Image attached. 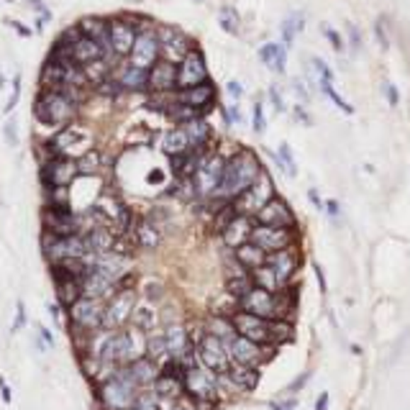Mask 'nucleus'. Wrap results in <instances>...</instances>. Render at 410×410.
I'll return each instance as SVG.
<instances>
[{
    "instance_id": "obj_17",
    "label": "nucleus",
    "mask_w": 410,
    "mask_h": 410,
    "mask_svg": "<svg viewBox=\"0 0 410 410\" xmlns=\"http://www.w3.org/2000/svg\"><path fill=\"white\" fill-rule=\"evenodd\" d=\"M185 390L190 395H195L198 400H208V397L215 395L218 390V377L215 372H210L208 367L205 370H198V367H190L185 372Z\"/></svg>"
},
{
    "instance_id": "obj_19",
    "label": "nucleus",
    "mask_w": 410,
    "mask_h": 410,
    "mask_svg": "<svg viewBox=\"0 0 410 410\" xmlns=\"http://www.w3.org/2000/svg\"><path fill=\"white\" fill-rule=\"evenodd\" d=\"M80 175L77 169V161L69 159V156H57L44 167V180L52 185V188H67L74 177Z\"/></svg>"
},
{
    "instance_id": "obj_12",
    "label": "nucleus",
    "mask_w": 410,
    "mask_h": 410,
    "mask_svg": "<svg viewBox=\"0 0 410 410\" xmlns=\"http://www.w3.org/2000/svg\"><path fill=\"white\" fill-rule=\"evenodd\" d=\"M103 313H106V308H103L101 300H95V297H88V295L74 300V303L69 305V316H72V321L77 323L80 329H101Z\"/></svg>"
},
{
    "instance_id": "obj_16",
    "label": "nucleus",
    "mask_w": 410,
    "mask_h": 410,
    "mask_svg": "<svg viewBox=\"0 0 410 410\" xmlns=\"http://www.w3.org/2000/svg\"><path fill=\"white\" fill-rule=\"evenodd\" d=\"M134 308H136L134 292H131V290H123V292H118V295L108 303L106 313H103V326H106V329H121L123 323L131 318Z\"/></svg>"
},
{
    "instance_id": "obj_14",
    "label": "nucleus",
    "mask_w": 410,
    "mask_h": 410,
    "mask_svg": "<svg viewBox=\"0 0 410 410\" xmlns=\"http://www.w3.org/2000/svg\"><path fill=\"white\" fill-rule=\"evenodd\" d=\"M156 41H159V54L172 64H180L190 52V41L188 36L177 31V28H161L156 34Z\"/></svg>"
},
{
    "instance_id": "obj_1",
    "label": "nucleus",
    "mask_w": 410,
    "mask_h": 410,
    "mask_svg": "<svg viewBox=\"0 0 410 410\" xmlns=\"http://www.w3.org/2000/svg\"><path fill=\"white\" fill-rule=\"evenodd\" d=\"M259 175H262V167H259V159L251 152H241V154L231 156L223 167V180L215 190V198L236 200Z\"/></svg>"
},
{
    "instance_id": "obj_38",
    "label": "nucleus",
    "mask_w": 410,
    "mask_h": 410,
    "mask_svg": "<svg viewBox=\"0 0 410 410\" xmlns=\"http://www.w3.org/2000/svg\"><path fill=\"white\" fill-rule=\"evenodd\" d=\"M208 334L218 336L223 343H229L236 336V326L234 321H226V318H210L208 321Z\"/></svg>"
},
{
    "instance_id": "obj_8",
    "label": "nucleus",
    "mask_w": 410,
    "mask_h": 410,
    "mask_svg": "<svg viewBox=\"0 0 410 410\" xmlns=\"http://www.w3.org/2000/svg\"><path fill=\"white\" fill-rule=\"evenodd\" d=\"M90 144H93V136L90 131L80 126H67L64 131L54 136L52 149L57 152L59 156H69V159H80L82 154L90 152Z\"/></svg>"
},
{
    "instance_id": "obj_63",
    "label": "nucleus",
    "mask_w": 410,
    "mask_h": 410,
    "mask_svg": "<svg viewBox=\"0 0 410 410\" xmlns=\"http://www.w3.org/2000/svg\"><path fill=\"white\" fill-rule=\"evenodd\" d=\"M269 408H272V410H287V408H285V405H280V403H272V405H269Z\"/></svg>"
},
{
    "instance_id": "obj_57",
    "label": "nucleus",
    "mask_w": 410,
    "mask_h": 410,
    "mask_svg": "<svg viewBox=\"0 0 410 410\" xmlns=\"http://www.w3.org/2000/svg\"><path fill=\"white\" fill-rule=\"evenodd\" d=\"M316 277H318V285H321V292H326V277H323V269L316 264Z\"/></svg>"
},
{
    "instance_id": "obj_58",
    "label": "nucleus",
    "mask_w": 410,
    "mask_h": 410,
    "mask_svg": "<svg viewBox=\"0 0 410 410\" xmlns=\"http://www.w3.org/2000/svg\"><path fill=\"white\" fill-rule=\"evenodd\" d=\"M272 101H275V106H277V110H283L285 108V103H283V98L277 95V88H272Z\"/></svg>"
},
{
    "instance_id": "obj_13",
    "label": "nucleus",
    "mask_w": 410,
    "mask_h": 410,
    "mask_svg": "<svg viewBox=\"0 0 410 410\" xmlns=\"http://www.w3.org/2000/svg\"><path fill=\"white\" fill-rule=\"evenodd\" d=\"M205 80H208L205 59H203L200 52L190 49L188 57H185V59L180 62V67H177V85H180V88H193V85H203Z\"/></svg>"
},
{
    "instance_id": "obj_22",
    "label": "nucleus",
    "mask_w": 410,
    "mask_h": 410,
    "mask_svg": "<svg viewBox=\"0 0 410 410\" xmlns=\"http://www.w3.org/2000/svg\"><path fill=\"white\" fill-rule=\"evenodd\" d=\"M177 85V64L167 59H156L152 72H149V88L156 90V93H167Z\"/></svg>"
},
{
    "instance_id": "obj_33",
    "label": "nucleus",
    "mask_w": 410,
    "mask_h": 410,
    "mask_svg": "<svg viewBox=\"0 0 410 410\" xmlns=\"http://www.w3.org/2000/svg\"><path fill=\"white\" fill-rule=\"evenodd\" d=\"M126 372L134 377L136 385H149V382H154L156 377H159V370H156L154 359H144V357L134 359Z\"/></svg>"
},
{
    "instance_id": "obj_29",
    "label": "nucleus",
    "mask_w": 410,
    "mask_h": 410,
    "mask_svg": "<svg viewBox=\"0 0 410 410\" xmlns=\"http://www.w3.org/2000/svg\"><path fill=\"white\" fill-rule=\"evenodd\" d=\"M164 341H167V354L175 359H185L190 351V341H188V331L182 329V326H169L164 331Z\"/></svg>"
},
{
    "instance_id": "obj_27",
    "label": "nucleus",
    "mask_w": 410,
    "mask_h": 410,
    "mask_svg": "<svg viewBox=\"0 0 410 410\" xmlns=\"http://www.w3.org/2000/svg\"><path fill=\"white\" fill-rule=\"evenodd\" d=\"M80 31L85 36H90L93 41H98L106 52H113V49H110V23H108L106 18H95V16L82 18L80 21Z\"/></svg>"
},
{
    "instance_id": "obj_50",
    "label": "nucleus",
    "mask_w": 410,
    "mask_h": 410,
    "mask_svg": "<svg viewBox=\"0 0 410 410\" xmlns=\"http://www.w3.org/2000/svg\"><path fill=\"white\" fill-rule=\"evenodd\" d=\"M218 21H221V26L226 28L229 34H236V31H239V23L234 21V11H229V8H226L221 16H218Z\"/></svg>"
},
{
    "instance_id": "obj_36",
    "label": "nucleus",
    "mask_w": 410,
    "mask_h": 410,
    "mask_svg": "<svg viewBox=\"0 0 410 410\" xmlns=\"http://www.w3.org/2000/svg\"><path fill=\"white\" fill-rule=\"evenodd\" d=\"M251 280H254L256 287H264V290H269V292H280V290L285 287V283L275 275V269L269 267V264H262V267L251 269Z\"/></svg>"
},
{
    "instance_id": "obj_24",
    "label": "nucleus",
    "mask_w": 410,
    "mask_h": 410,
    "mask_svg": "<svg viewBox=\"0 0 410 410\" xmlns=\"http://www.w3.org/2000/svg\"><path fill=\"white\" fill-rule=\"evenodd\" d=\"M80 285H82V295L95 297V300H103V297L113 290V280H110L108 275H103V272H98V269H93V267L85 272Z\"/></svg>"
},
{
    "instance_id": "obj_21",
    "label": "nucleus",
    "mask_w": 410,
    "mask_h": 410,
    "mask_svg": "<svg viewBox=\"0 0 410 410\" xmlns=\"http://www.w3.org/2000/svg\"><path fill=\"white\" fill-rule=\"evenodd\" d=\"M44 223H47L49 234H57V236H69V234H77V218L69 213V208H49L44 210Z\"/></svg>"
},
{
    "instance_id": "obj_37",
    "label": "nucleus",
    "mask_w": 410,
    "mask_h": 410,
    "mask_svg": "<svg viewBox=\"0 0 410 410\" xmlns=\"http://www.w3.org/2000/svg\"><path fill=\"white\" fill-rule=\"evenodd\" d=\"M161 147H164V152H167L169 156L175 154H185V152H190V142L188 136H185V131L180 128H175V131H169V134H164V139H161Z\"/></svg>"
},
{
    "instance_id": "obj_61",
    "label": "nucleus",
    "mask_w": 410,
    "mask_h": 410,
    "mask_svg": "<svg viewBox=\"0 0 410 410\" xmlns=\"http://www.w3.org/2000/svg\"><path fill=\"white\" fill-rule=\"evenodd\" d=\"M0 390H3V400H6V403H11V392H8L6 382H0Z\"/></svg>"
},
{
    "instance_id": "obj_3",
    "label": "nucleus",
    "mask_w": 410,
    "mask_h": 410,
    "mask_svg": "<svg viewBox=\"0 0 410 410\" xmlns=\"http://www.w3.org/2000/svg\"><path fill=\"white\" fill-rule=\"evenodd\" d=\"M272 198H275V185H272V180H269L267 172H262V175L251 182L249 188L244 190L241 195L236 198L234 208H236V213L254 218V215L259 213V210H262L264 205L272 200Z\"/></svg>"
},
{
    "instance_id": "obj_59",
    "label": "nucleus",
    "mask_w": 410,
    "mask_h": 410,
    "mask_svg": "<svg viewBox=\"0 0 410 410\" xmlns=\"http://www.w3.org/2000/svg\"><path fill=\"white\" fill-rule=\"evenodd\" d=\"M387 101H390L392 106H395V103H397V90L392 88V85H387Z\"/></svg>"
},
{
    "instance_id": "obj_47",
    "label": "nucleus",
    "mask_w": 410,
    "mask_h": 410,
    "mask_svg": "<svg viewBox=\"0 0 410 410\" xmlns=\"http://www.w3.org/2000/svg\"><path fill=\"white\" fill-rule=\"evenodd\" d=\"M147 354H149V359H159V357L167 354V341H164V334H161V336L149 338L147 341Z\"/></svg>"
},
{
    "instance_id": "obj_43",
    "label": "nucleus",
    "mask_w": 410,
    "mask_h": 410,
    "mask_svg": "<svg viewBox=\"0 0 410 410\" xmlns=\"http://www.w3.org/2000/svg\"><path fill=\"white\" fill-rule=\"evenodd\" d=\"M154 390H156V395H159V397H172V395H177V392H180V380H177V377H169V375L156 377V380H154Z\"/></svg>"
},
{
    "instance_id": "obj_41",
    "label": "nucleus",
    "mask_w": 410,
    "mask_h": 410,
    "mask_svg": "<svg viewBox=\"0 0 410 410\" xmlns=\"http://www.w3.org/2000/svg\"><path fill=\"white\" fill-rule=\"evenodd\" d=\"M303 26H305V18H303V13H290L287 18L283 21V39H285V44H292L295 41V36L303 31Z\"/></svg>"
},
{
    "instance_id": "obj_2",
    "label": "nucleus",
    "mask_w": 410,
    "mask_h": 410,
    "mask_svg": "<svg viewBox=\"0 0 410 410\" xmlns=\"http://www.w3.org/2000/svg\"><path fill=\"white\" fill-rule=\"evenodd\" d=\"M77 106H74V98H69L67 93H59V90H49L47 95H41L34 106V115L39 123H67L74 115Z\"/></svg>"
},
{
    "instance_id": "obj_25",
    "label": "nucleus",
    "mask_w": 410,
    "mask_h": 410,
    "mask_svg": "<svg viewBox=\"0 0 410 410\" xmlns=\"http://www.w3.org/2000/svg\"><path fill=\"white\" fill-rule=\"evenodd\" d=\"M136 41V28L128 21H110V49L115 54H128Z\"/></svg>"
},
{
    "instance_id": "obj_62",
    "label": "nucleus",
    "mask_w": 410,
    "mask_h": 410,
    "mask_svg": "<svg viewBox=\"0 0 410 410\" xmlns=\"http://www.w3.org/2000/svg\"><path fill=\"white\" fill-rule=\"evenodd\" d=\"M310 200H313V205H318V208H321V198L316 195V190H310Z\"/></svg>"
},
{
    "instance_id": "obj_32",
    "label": "nucleus",
    "mask_w": 410,
    "mask_h": 410,
    "mask_svg": "<svg viewBox=\"0 0 410 410\" xmlns=\"http://www.w3.org/2000/svg\"><path fill=\"white\" fill-rule=\"evenodd\" d=\"M236 262L241 264V267H249V269H256L267 264V251L259 249L254 241H246L241 246H236Z\"/></svg>"
},
{
    "instance_id": "obj_10",
    "label": "nucleus",
    "mask_w": 410,
    "mask_h": 410,
    "mask_svg": "<svg viewBox=\"0 0 410 410\" xmlns=\"http://www.w3.org/2000/svg\"><path fill=\"white\" fill-rule=\"evenodd\" d=\"M156 59H159V41H156V34H152V31L136 34L134 47L128 52V64L142 69H152Z\"/></svg>"
},
{
    "instance_id": "obj_5",
    "label": "nucleus",
    "mask_w": 410,
    "mask_h": 410,
    "mask_svg": "<svg viewBox=\"0 0 410 410\" xmlns=\"http://www.w3.org/2000/svg\"><path fill=\"white\" fill-rule=\"evenodd\" d=\"M136 387L134 377L126 370L115 372L106 385H103V400L110 410H126L136 403Z\"/></svg>"
},
{
    "instance_id": "obj_46",
    "label": "nucleus",
    "mask_w": 410,
    "mask_h": 410,
    "mask_svg": "<svg viewBox=\"0 0 410 410\" xmlns=\"http://www.w3.org/2000/svg\"><path fill=\"white\" fill-rule=\"evenodd\" d=\"M251 287H254V285H251V280H249L246 275L231 277V280H229V292H231V295H236V297L246 295V292H249Z\"/></svg>"
},
{
    "instance_id": "obj_60",
    "label": "nucleus",
    "mask_w": 410,
    "mask_h": 410,
    "mask_svg": "<svg viewBox=\"0 0 410 410\" xmlns=\"http://www.w3.org/2000/svg\"><path fill=\"white\" fill-rule=\"evenodd\" d=\"M11 26H13V28H18V31H21V36H31V31H28V28H23V26H21V23H16V21H11Z\"/></svg>"
},
{
    "instance_id": "obj_40",
    "label": "nucleus",
    "mask_w": 410,
    "mask_h": 410,
    "mask_svg": "<svg viewBox=\"0 0 410 410\" xmlns=\"http://www.w3.org/2000/svg\"><path fill=\"white\" fill-rule=\"evenodd\" d=\"M136 239H139V244H142L144 249H154V246H159L161 234L156 231L154 223L144 221L142 226H139V231H136Z\"/></svg>"
},
{
    "instance_id": "obj_64",
    "label": "nucleus",
    "mask_w": 410,
    "mask_h": 410,
    "mask_svg": "<svg viewBox=\"0 0 410 410\" xmlns=\"http://www.w3.org/2000/svg\"><path fill=\"white\" fill-rule=\"evenodd\" d=\"M172 410H185V408H180V405H177V408H172Z\"/></svg>"
},
{
    "instance_id": "obj_30",
    "label": "nucleus",
    "mask_w": 410,
    "mask_h": 410,
    "mask_svg": "<svg viewBox=\"0 0 410 410\" xmlns=\"http://www.w3.org/2000/svg\"><path fill=\"white\" fill-rule=\"evenodd\" d=\"M259 59H262V64H267L272 72H285V67H287V49H285V44H264L262 49H259Z\"/></svg>"
},
{
    "instance_id": "obj_15",
    "label": "nucleus",
    "mask_w": 410,
    "mask_h": 410,
    "mask_svg": "<svg viewBox=\"0 0 410 410\" xmlns=\"http://www.w3.org/2000/svg\"><path fill=\"white\" fill-rule=\"evenodd\" d=\"M254 221L264 223V226H277V229H292V226H295V213L290 210V205L283 198L275 195L254 215Z\"/></svg>"
},
{
    "instance_id": "obj_48",
    "label": "nucleus",
    "mask_w": 410,
    "mask_h": 410,
    "mask_svg": "<svg viewBox=\"0 0 410 410\" xmlns=\"http://www.w3.org/2000/svg\"><path fill=\"white\" fill-rule=\"evenodd\" d=\"M98 167H101V159H98V154H95V152H88V154H82L80 159H77V169H80V172H88V175H93Z\"/></svg>"
},
{
    "instance_id": "obj_56",
    "label": "nucleus",
    "mask_w": 410,
    "mask_h": 410,
    "mask_svg": "<svg viewBox=\"0 0 410 410\" xmlns=\"http://www.w3.org/2000/svg\"><path fill=\"white\" fill-rule=\"evenodd\" d=\"M326 408H329V392H323L316 400V410H326Z\"/></svg>"
},
{
    "instance_id": "obj_55",
    "label": "nucleus",
    "mask_w": 410,
    "mask_h": 410,
    "mask_svg": "<svg viewBox=\"0 0 410 410\" xmlns=\"http://www.w3.org/2000/svg\"><path fill=\"white\" fill-rule=\"evenodd\" d=\"M241 93H244L241 85H239L236 80H231L229 82V95H231V98H234V101H239V98H241Z\"/></svg>"
},
{
    "instance_id": "obj_28",
    "label": "nucleus",
    "mask_w": 410,
    "mask_h": 410,
    "mask_svg": "<svg viewBox=\"0 0 410 410\" xmlns=\"http://www.w3.org/2000/svg\"><path fill=\"white\" fill-rule=\"evenodd\" d=\"M175 98L180 103H185V106L200 110V108H205L210 101H213V88H210L208 82H203V85H193V88H182Z\"/></svg>"
},
{
    "instance_id": "obj_23",
    "label": "nucleus",
    "mask_w": 410,
    "mask_h": 410,
    "mask_svg": "<svg viewBox=\"0 0 410 410\" xmlns=\"http://www.w3.org/2000/svg\"><path fill=\"white\" fill-rule=\"evenodd\" d=\"M297 254H295V249H280V251H272V254H267V264L272 269H275V275L283 280L285 285L292 280V275L297 272Z\"/></svg>"
},
{
    "instance_id": "obj_53",
    "label": "nucleus",
    "mask_w": 410,
    "mask_h": 410,
    "mask_svg": "<svg viewBox=\"0 0 410 410\" xmlns=\"http://www.w3.org/2000/svg\"><path fill=\"white\" fill-rule=\"evenodd\" d=\"M6 139H8V144L18 142V136H16V115H11L6 121Z\"/></svg>"
},
{
    "instance_id": "obj_7",
    "label": "nucleus",
    "mask_w": 410,
    "mask_h": 410,
    "mask_svg": "<svg viewBox=\"0 0 410 410\" xmlns=\"http://www.w3.org/2000/svg\"><path fill=\"white\" fill-rule=\"evenodd\" d=\"M223 167H226V159L221 154H208L200 156L195 172H193V180H195V190L200 198L215 195V190L223 180Z\"/></svg>"
},
{
    "instance_id": "obj_20",
    "label": "nucleus",
    "mask_w": 410,
    "mask_h": 410,
    "mask_svg": "<svg viewBox=\"0 0 410 410\" xmlns=\"http://www.w3.org/2000/svg\"><path fill=\"white\" fill-rule=\"evenodd\" d=\"M251 229H254V223H251L249 215H241V213L231 215V221L221 229L223 241H226V246L236 249V246L251 241Z\"/></svg>"
},
{
    "instance_id": "obj_51",
    "label": "nucleus",
    "mask_w": 410,
    "mask_h": 410,
    "mask_svg": "<svg viewBox=\"0 0 410 410\" xmlns=\"http://www.w3.org/2000/svg\"><path fill=\"white\" fill-rule=\"evenodd\" d=\"M264 128H267V121H264L262 103H256V106H254V131H256V134H264Z\"/></svg>"
},
{
    "instance_id": "obj_9",
    "label": "nucleus",
    "mask_w": 410,
    "mask_h": 410,
    "mask_svg": "<svg viewBox=\"0 0 410 410\" xmlns=\"http://www.w3.org/2000/svg\"><path fill=\"white\" fill-rule=\"evenodd\" d=\"M198 357H200L203 367H208V370L215 372V375H226V372L231 370L229 349H226V343H223L218 336H213V334H208V336L200 341Z\"/></svg>"
},
{
    "instance_id": "obj_34",
    "label": "nucleus",
    "mask_w": 410,
    "mask_h": 410,
    "mask_svg": "<svg viewBox=\"0 0 410 410\" xmlns=\"http://www.w3.org/2000/svg\"><path fill=\"white\" fill-rule=\"evenodd\" d=\"M226 377L231 380L236 390H251L256 382H259V372L254 367H246V364H236L234 370L226 372Z\"/></svg>"
},
{
    "instance_id": "obj_26",
    "label": "nucleus",
    "mask_w": 410,
    "mask_h": 410,
    "mask_svg": "<svg viewBox=\"0 0 410 410\" xmlns=\"http://www.w3.org/2000/svg\"><path fill=\"white\" fill-rule=\"evenodd\" d=\"M54 277H57V295H59L62 305H72L74 300L82 297V285L77 277L64 275L59 267H54Z\"/></svg>"
},
{
    "instance_id": "obj_18",
    "label": "nucleus",
    "mask_w": 410,
    "mask_h": 410,
    "mask_svg": "<svg viewBox=\"0 0 410 410\" xmlns=\"http://www.w3.org/2000/svg\"><path fill=\"white\" fill-rule=\"evenodd\" d=\"M262 343L251 341V338L241 336V334H236L229 343H226V349H229V357L234 359L236 364H246V367H256V364H262L264 354L259 349Z\"/></svg>"
},
{
    "instance_id": "obj_49",
    "label": "nucleus",
    "mask_w": 410,
    "mask_h": 410,
    "mask_svg": "<svg viewBox=\"0 0 410 410\" xmlns=\"http://www.w3.org/2000/svg\"><path fill=\"white\" fill-rule=\"evenodd\" d=\"M136 410H159V395L156 392H144L136 397Z\"/></svg>"
},
{
    "instance_id": "obj_35",
    "label": "nucleus",
    "mask_w": 410,
    "mask_h": 410,
    "mask_svg": "<svg viewBox=\"0 0 410 410\" xmlns=\"http://www.w3.org/2000/svg\"><path fill=\"white\" fill-rule=\"evenodd\" d=\"M182 131H185V136H188V142L193 149H203L205 142L210 139V126L203 121V118H193V121L182 123Z\"/></svg>"
},
{
    "instance_id": "obj_39",
    "label": "nucleus",
    "mask_w": 410,
    "mask_h": 410,
    "mask_svg": "<svg viewBox=\"0 0 410 410\" xmlns=\"http://www.w3.org/2000/svg\"><path fill=\"white\" fill-rule=\"evenodd\" d=\"M88 246L93 254H106L113 246V236L108 234V229H95L93 234L88 236Z\"/></svg>"
},
{
    "instance_id": "obj_45",
    "label": "nucleus",
    "mask_w": 410,
    "mask_h": 410,
    "mask_svg": "<svg viewBox=\"0 0 410 410\" xmlns=\"http://www.w3.org/2000/svg\"><path fill=\"white\" fill-rule=\"evenodd\" d=\"M318 85H321V90H323V93L329 95V101L334 103V106H338V108H341V110H346V113H354V108H351L349 103L343 101L341 95H338L336 90H334V85H331L329 80H321V82H318Z\"/></svg>"
},
{
    "instance_id": "obj_42",
    "label": "nucleus",
    "mask_w": 410,
    "mask_h": 410,
    "mask_svg": "<svg viewBox=\"0 0 410 410\" xmlns=\"http://www.w3.org/2000/svg\"><path fill=\"white\" fill-rule=\"evenodd\" d=\"M131 318H134V326L139 331H147V329H152L156 323V313H154V308L152 305H139V308H134V313H131Z\"/></svg>"
},
{
    "instance_id": "obj_11",
    "label": "nucleus",
    "mask_w": 410,
    "mask_h": 410,
    "mask_svg": "<svg viewBox=\"0 0 410 410\" xmlns=\"http://www.w3.org/2000/svg\"><path fill=\"white\" fill-rule=\"evenodd\" d=\"M251 241L264 249L267 254L272 251H280V249H287L292 244V231L290 229H277V226H264V223H256L251 229Z\"/></svg>"
},
{
    "instance_id": "obj_54",
    "label": "nucleus",
    "mask_w": 410,
    "mask_h": 410,
    "mask_svg": "<svg viewBox=\"0 0 410 410\" xmlns=\"http://www.w3.org/2000/svg\"><path fill=\"white\" fill-rule=\"evenodd\" d=\"M18 95H21V77H16V80H13V95H11V101L6 103L8 113H11V110H13V106L18 103Z\"/></svg>"
},
{
    "instance_id": "obj_31",
    "label": "nucleus",
    "mask_w": 410,
    "mask_h": 410,
    "mask_svg": "<svg viewBox=\"0 0 410 410\" xmlns=\"http://www.w3.org/2000/svg\"><path fill=\"white\" fill-rule=\"evenodd\" d=\"M115 80L121 88H128V90H144L149 85V69H142V67H134V64H126L123 69H118L115 74Z\"/></svg>"
},
{
    "instance_id": "obj_44",
    "label": "nucleus",
    "mask_w": 410,
    "mask_h": 410,
    "mask_svg": "<svg viewBox=\"0 0 410 410\" xmlns=\"http://www.w3.org/2000/svg\"><path fill=\"white\" fill-rule=\"evenodd\" d=\"M275 161L280 164V167L287 169V175H292V177L297 175L295 156H292V149H290V144H280V156H275Z\"/></svg>"
},
{
    "instance_id": "obj_6",
    "label": "nucleus",
    "mask_w": 410,
    "mask_h": 410,
    "mask_svg": "<svg viewBox=\"0 0 410 410\" xmlns=\"http://www.w3.org/2000/svg\"><path fill=\"white\" fill-rule=\"evenodd\" d=\"M44 251L54 264L64 262V259H85L88 254H93L88 246V239H82L77 234L69 236H57L49 234V239H44Z\"/></svg>"
},
{
    "instance_id": "obj_4",
    "label": "nucleus",
    "mask_w": 410,
    "mask_h": 410,
    "mask_svg": "<svg viewBox=\"0 0 410 410\" xmlns=\"http://www.w3.org/2000/svg\"><path fill=\"white\" fill-rule=\"evenodd\" d=\"M239 303H241V310L254 313L259 318H267V321H277L285 313V303L277 297V292H269V290L256 287V285L246 295L239 297Z\"/></svg>"
},
{
    "instance_id": "obj_52",
    "label": "nucleus",
    "mask_w": 410,
    "mask_h": 410,
    "mask_svg": "<svg viewBox=\"0 0 410 410\" xmlns=\"http://www.w3.org/2000/svg\"><path fill=\"white\" fill-rule=\"evenodd\" d=\"M323 31H326V39H329L331 44H334V49H336V52H341V49H343L341 36H338L336 31H334V28H331V26H323Z\"/></svg>"
}]
</instances>
